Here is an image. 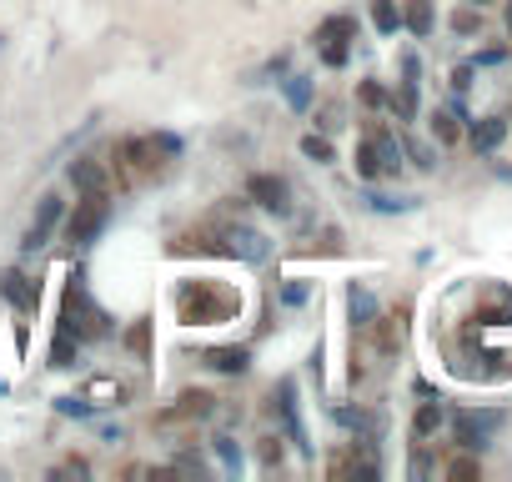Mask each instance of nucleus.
I'll return each mask as SVG.
<instances>
[{"label":"nucleus","mask_w":512,"mask_h":482,"mask_svg":"<svg viewBox=\"0 0 512 482\" xmlns=\"http://www.w3.org/2000/svg\"><path fill=\"white\" fill-rule=\"evenodd\" d=\"M241 312V292L226 287V282H211V277H191L176 287V317L186 327H216V322H231Z\"/></svg>","instance_id":"f257e3e1"},{"label":"nucleus","mask_w":512,"mask_h":482,"mask_svg":"<svg viewBox=\"0 0 512 482\" xmlns=\"http://www.w3.org/2000/svg\"><path fill=\"white\" fill-rule=\"evenodd\" d=\"M201 231H206V241H211L216 257H236V262H251V267L272 262L267 231H256V226H246V221H236V216H216V221H206Z\"/></svg>","instance_id":"f03ea898"},{"label":"nucleus","mask_w":512,"mask_h":482,"mask_svg":"<svg viewBox=\"0 0 512 482\" xmlns=\"http://www.w3.org/2000/svg\"><path fill=\"white\" fill-rule=\"evenodd\" d=\"M56 327H66V332H76L81 342H96V337H111V317L91 302V292L81 287V277H71L66 282V292H61V322Z\"/></svg>","instance_id":"7ed1b4c3"},{"label":"nucleus","mask_w":512,"mask_h":482,"mask_svg":"<svg viewBox=\"0 0 512 482\" xmlns=\"http://www.w3.org/2000/svg\"><path fill=\"white\" fill-rule=\"evenodd\" d=\"M106 221H111V191H91V196H81V201H76V211H71V216H61L71 247H91V241L106 231Z\"/></svg>","instance_id":"20e7f679"},{"label":"nucleus","mask_w":512,"mask_h":482,"mask_svg":"<svg viewBox=\"0 0 512 482\" xmlns=\"http://www.w3.org/2000/svg\"><path fill=\"white\" fill-rule=\"evenodd\" d=\"M156 166H161V156L151 151L146 136H126V141L116 146V181H121V186H136V181L156 176Z\"/></svg>","instance_id":"39448f33"},{"label":"nucleus","mask_w":512,"mask_h":482,"mask_svg":"<svg viewBox=\"0 0 512 482\" xmlns=\"http://www.w3.org/2000/svg\"><path fill=\"white\" fill-rule=\"evenodd\" d=\"M211 412H216V397H211L206 387H186L171 407L156 412V422H161V427H181V422H206Z\"/></svg>","instance_id":"423d86ee"},{"label":"nucleus","mask_w":512,"mask_h":482,"mask_svg":"<svg viewBox=\"0 0 512 482\" xmlns=\"http://www.w3.org/2000/svg\"><path fill=\"white\" fill-rule=\"evenodd\" d=\"M246 201H256L262 211H277V216H292V186L272 171H256L246 181Z\"/></svg>","instance_id":"0eeeda50"},{"label":"nucleus","mask_w":512,"mask_h":482,"mask_svg":"<svg viewBox=\"0 0 512 482\" xmlns=\"http://www.w3.org/2000/svg\"><path fill=\"white\" fill-rule=\"evenodd\" d=\"M61 216H66V201L61 196H41L36 201V216H31V226L21 236V252H41L46 241H51V231L61 226Z\"/></svg>","instance_id":"6e6552de"},{"label":"nucleus","mask_w":512,"mask_h":482,"mask_svg":"<svg viewBox=\"0 0 512 482\" xmlns=\"http://www.w3.org/2000/svg\"><path fill=\"white\" fill-rule=\"evenodd\" d=\"M0 297H6L21 317H31V312L41 307V282L26 277L21 267H6V272H0Z\"/></svg>","instance_id":"1a4fd4ad"},{"label":"nucleus","mask_w":512,"mask_h":482,"mask_svg":"<svg viewBox=\"0 0 512 482\" xmlns=\"http://www.w3.org/2000/svg\"><path fill=\"white\" fill-rule=\"evenodd\" d=\"M277 417H282V432H287V442L297 447V452H312V442H307V427H302V407H297V382L287 377L282 387H277Z\"/></svg>","instance_id":"9d476101"},{"label":"nucleus","mask_w":512,"mask_h":482,"mask_svg":"<svg viewBox=\"0 0 512 482\" xmlns=\"http://www.w3.org/2000/svg\"><path fill=\"white\" fill-rule=\"evenodd\" d=\"M497 422H502L497 412H457V417H452V437H457V447L482 452V447L492 442V427H497Z\"/></svg>","instance_id":"9b49d317"},{"label":"nucleus","mask_w":512,"mask_h":482,"mask_svg":"<svg viewBox=\"0 0 512 482\" xmlns=\"http://www.w3.org/2000/svg\"><path fill=\"white\" fill-rule=\"evenodd\" d=\"M71 186H76L81 196H91V191H111V166L96 161V156H81V161H71Z\"/></svg>","instance_id":"f8f14e48"},{"label":"nucleus","mask_w":512,"mask_h":482,"mask_svg":"<svg viewBox=\"0 0 512 482\" xmlns=\"http://www.w3.org/2000/svg\"><path fill=\"white\" fill-rule=\"evenodd\" d=\"M81 397H86L91 407H121V402L131 397V387H126L121 377H86V382H81Z\"/></svg>","instance_id":"ddd939ff"},{"label":"nucleus","mask_w":512,"mask_h":482,"mask_svg":"<svg viewBox=\"0 0 512 482\" xmlns=\"http://www.w3.org/2000/svg\"><path fill=\"white\" fill-rule=\"evenodd\" d=\"M201 362H206L211 372H221V377H241V372L251 367V352H246V347H206Z\"/></svg>","instance_id":"4468645a"},{"label":"nucleus","mask_w":512,"mask_h":482,"mask_svg":"<svg viewBox=\"0 0 512 482\" xmlns=\"http://www.w3.org/2000/svg\"><path fill=\"white\" fill-rule=\"evenodd\" d=\"M467 141L487 156V151H497V146L507 141V121H502V116H477V121L467 126Z\"/></svg>","instance_id":"2eb2a0df"},{"label":"nucleus","mask_w":512,"mask_h":482,"mask_svg":"<svg viewBox=\"0 0 512 482\" xmlns=\"http://www.w3.org/2000/svg\"><path fill=\"white\" fill-rule=\"evenodd\" d=\"M402 26L422 41V36H432V26H437V11H432V0H407V11H402Z\"/></svg>","instance_id":"dca6fc26"},{"label":"nucleus","mask_w":512,"mask_h":482,"mask_svg":"<svg viewBox=\"0 0 512 482\" xmlns=\"http://www.w3.org/2000/svg\"><path fill=\"white\" fill-rule=\"evenodd\" d=\"M347 312H352V327H372V317H377V302H372V292L367 287H352L347 292Z\"/></svg>","instance_id":"f3484780"},{"label":"nucleus","mask_w":512,"mask_h":482,"mask_svg":"<svg viewBox=\"0 0 512 482\" xmlns=\"http://www.w3.org/2000/svg\"><path fill=\"white\" fill-rule=\"evenodd\" d=\"M352 36H357V21H352V16H327V21L317 26L312 41L322 46V41H352Z\"/></svg>","instance_id":"a211bd4d"},{"label":"nucleus","mask_w":512,"mask_h":482,"mask_svg":"<svg viewBox=\"0 0 512 482\" xmlns=\"http://www.w3.org/2000/svg\"><path fill=\"white\" fill-rule=\"evenodd\" d=\"M76 352H81V337H76V332H66V327H56V342H51V367H71V362H76Z\"/></svg>","instance_id":"6ab92c4d"},{"label":"nucleus","mask_w":512,"mask_h":482,"mask_svg":"<svg viewBox=\"0 0 512 482\" xmlns=\"http://www.w3.org/2000/svg\"><path fill=\"white\" fill-rule=\"evenodd\" d=\"M372 26L382 36H397L402 31V11H397V0H372Z\"/></svg>","instance_id":"aec40b11"},{"label":"nucleus","mask_w":512,"mask_h":482,"mask_svg":"<svg viewBox=\"0 0 512 482\" xmlns=\"http://www.w3.org/2000/svg\"><path fill=\"white\" fill-rule=\"evenodd\" d=\"M121 342H126V352H131V357H141V362H146V357H151V322H146V317H141V322H131V332H126Z\"/></svg>","instance_id":"412c9836"},{"label":"nucleus","mask_w":512,"mask_h":482,"mask_svg":"<svg viewBox=\"0 0 512 482\" xmlns=\"http://www.w3.org/2000/svg\"><path fill=\"white\" fill-rule=\"evenodd\" d=\"M282 91H287V106H292V111H307V106H312V81H307V76H287Z\"/></svg>","instance_id":"4be33fe9"},{"label":"nucleus","mask_w":512,"mask_h":482,"mask_svg":"<svg viewBox=\"0 0 512 482\" xmlns=\"http://www.w3.org/2000/svg\"><path fill=\"white\" fill-rule=\"evenodd\" d=\"M432 136H437L442 146H452V141L462 136V116H452V111H437V116H432Z\"/></svg>","instance_id":"5701e85b"},{"label":"nucleus","mask_w":512,"mask_h":482,"mask_svg":"<svg viewBox=\"0 0 512 482\" xmlns=\"http://www.w3.org/2000/svg\"><path fill=\"white\" fill-rule=\"evenodd\" d=\"M302 156H307V161H317V166H327V161H337V151H332V141H327V136H317V131H312V136H302Z\"/></svg>","instance_id":"b1692460"},{"label":"nucleus","mask_w":512,"mask_h":482,"mask_svg":"<svg viewBox=\"0 0 512 482\" xmlns=\"http://www.w3.org/2000/svg\"><path fill=\"white\" fill-rule=\"evenodd\" d=\"M437 427H442V407H437V402H422L417 417H412V432H417V437H432Z\"/></svg>","instance_id":"393cba45"},{"label":"nucleus","mask_w":512,"mask_h":482,"mask_svg":"<svg viewBox=\"0 0 512 482\" xmlns=\"http://www.w3.org/2000/svg\"><path fill=\"white\" fill-rule=\"evenodd\" d=\"M322 61H327L332 71H342V66L352 61V41H322Z\"/></svg>","instance_id":"a878e982"},{"label":"nucleus","mask_w":512,"mask_h":482,"mask_svg":"<svg viewBox=\"0 0 512 482\" xmlns=\"http://www.w3.org/2000/svg\"><path fill=\"white\" fill-rule=\"evenodd\" d=\"M146 141H151V151H156V156H166V161H176V156H181V141H176L171 131H151Z\"/></svg>","instance_id":"bb28decb"},{"label":"nucleus","mask_w":512,"mask_h":482,"mask_svg":"<svg viewBox=\"0 0 512 482\" xmlns=\"http://www.w3.org/2000/svg\"><path fill=\"white\" fill-rule=\"evenodd\" d=\"M211 452L221 457V467H231V472L241 467V447H236L231 437H211Z\"/></svg>","instance_id":"cd10ccee"},{"label":"nucleus","mask_w":512,"mask_h":482,"mask_svg":"<svg viewBox=\"0 0 512 482\" xmlns=\"http://www.w3.org/2000/svg\"><path fill=\"white\" fill-rule=\"evenodd\" d=\"M56 412H61V417H91L96 407H91L81 392H71V397H61V402H56Z\"/></svg>","instance_id":"c85d7f7f"},{"label":"nucleus","mask_w":512,"mask_h":482,"mask_svg":"<svg viewBox=\"0 0 512 482\" xmlns=\"http://www.w3.org/2000/svg\"><path fill=\"white\" fill-rule=\"evenodd\" d=\"M362 201H367L372 211H412L407 196H377V191H372V196H362Z\"/></svg>","instance_id":"c756f323"},{"label":"nucleus","mask_w":512,"mask_h":482,"mask_svg":"<svg viewBox=\"0 0 512 482\" xmlns=\"http://www.w3.org/2000/svg\"><path fill=\"white\" fill-rule=\"evenodd\" d=\"M256 457H262V467H282V437H262Z\"/></svg>","instance_id":"7c9ffc66"},{"label":"nucleus","mask_w":512,"mask_h":482,"mask_svg":"<svg viewBox=\"0 0 512 482\" xmlns=\"http://www.w3.org/2000/svg\"><path fill=\"white\" fill-rule=\"evenodd\" d=\"M402 151L412 156V166H417V171H432V166H437V161H432V146H422V141H407Z\"/></svg>","instance_id":"2f4dec72"},{"label":"nucleus","mask_w":512,"mask_h":482,"mask_svg":"<svg viewBox=\"0 0 512 482\" xmlns=\"http://www.w3.org/2000/svg\"><path fill=\"white\" fill-rule=\"evenodd\" d=\"M477 26H482L477 11H452V31H457V36H477Z\"/></svg>","instance_id":"473e14b6"},{"label":"nucleus","mask_w":512,"mask_h":482,"mask_svg":"<svg viewBox=\"0 0 512 482\" xmlns=\"http://www.w3.org/2000/svg\"><path fill=\"white\" fill-rule=\"evenodd\" d=\"M357 96H362V106H372V111H377V106H387V91H382L377 81H362V86H357Z\"/></svg>","instance_id":"72a5a7b5"},{"label":"nucleus","mask_w":512,"mask_h":482,"mask_svg":"<svg viewBox=\"0 0 512 482\" xmlns=\"http://www.w3.org/2000/svg\"><path fill=\"white\" fill-rule=\"evenodd\" d=\"M447 477H462V482H467V477H477V462H472V457H452V462H447Z\"/></svg>","instance_id":"f704fd0d"},{"label":"nucleus","mask_w":512,"mask_h":482,"mask_svg":"<svg viewBox=\"0 0 512 482\" xmlns=\"http://www.w3.org/2000/svg\"><path fill=\"white\" fill-rule=\"evenodd\" d=\"M282 302H287V307H302V302H307V287H302V282H292V287L282 292Z\"/></svg>","instance_id":"c9c22d12"},{"label":"nucleus","mask_w":512,"mask_h":482,"mask_svg":"<svg viewBox=\"0 0 512 482\" xmlns=\"http://www.w3.org/2000/svg\"><path fill=\"white\" fill-rule=\"evenodd\" d=\"M467 86H472V66H457L452 71V91H467Z\"/></svg>","instance_id":"e433bc0d"},{"label":"nucleus","mask_w":512,"mask_h":482,"mask_svg":"<svg viewBox=\"0 0 512 482\" xmlns=\"http://www.w3.org/2000/svg\"><path fill=\"white\" fill-rule=\"evenodd\" d=\"M502 56H507V51H502V46H492V51H482V56H477V66H492V61H502Z\"/></svg>","instance_id":"4c0bfd02"},{"label":"nucleus","mask_w":512,"mask_h":482,"mask_svg":"<svg viewBox=\"0 0 512 482\" xmlns=\"http://www.w3.org/2000/svg\"><path fill=\"white\" fill-rule=\"evenodd\" d=\"M502 26H507V36H512V0H507V6H502Z\"/></svg>","instance_id":"58836bf2"},{"label":"nucleus","mask_w":512,"mask_h":482,"mask_svg":"<svg viewBox=\"0 0 512 482\" xmlns=\"http://www.w3.org/2000/svg\"><path fill=\"white\" fill-rule=\"evenodd\" d=\"M472 6H487V0H472Z\"/></svg>","instance_id":"ea45409f"},{"label":"nucleus","mask_w":512,"mask_h":482,"mask_svg":"<svg viewBox=\"0 0 512 482\" xmlns=\"http://www.w3.org/2000/svg\"><path fill=\"white\" fill-rule=\"evenodd\" d=\"M0 392H6V382H0Z\"/></svg>","instance_id":"a19ab883"}]
</instances>
